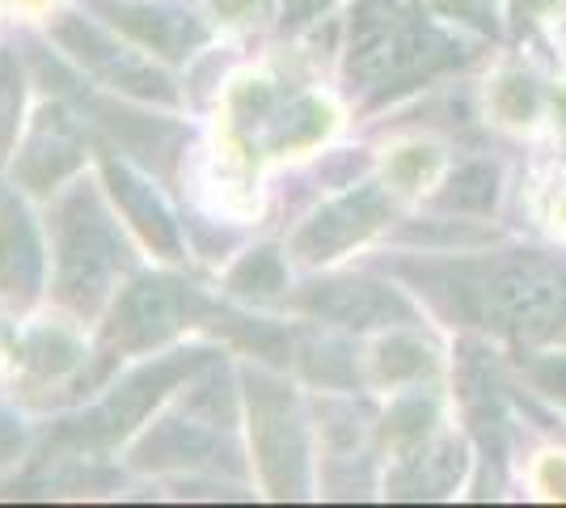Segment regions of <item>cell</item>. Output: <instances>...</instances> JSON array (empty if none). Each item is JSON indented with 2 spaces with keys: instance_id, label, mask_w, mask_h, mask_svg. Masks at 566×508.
<instances>
[{
  "instance_id": "6da1fadb",
  "label": "cell",
  "mask_w": 566,
  "mask_h": 508,
  "mask_svg": "<svg viewBox=\"0 0 566 508\" xmlns=\"http://www.w3.org/2000/svg\"><path fill=\"white\" fill-rule=\"evenodd\" d=\"M380 271L406 280L452 326L516 348L566 339V259L545 250L495 255H401Z\"/></svg>"
},
{
  "instance_id": "7a4b0ae2",
  "label": "cell",
  "mask_w": 566,
  "mask_h": 508,
  "mask_svg": "<svg viewBox=\"0 0 566 508\" xmlns=\"http://www.w3.org/2000/svg\"><path fill=\"white\" fill-rule=\"evenodd\" d=\"M470 60L461 39H452L436 18L410 0H355L347 18V94L377 111L385 102L423 90L427 81L452 73Z\"/></svg>"
},
{
  "instance_id": "3957f363",
  "label": "cell",
  "mask_w": 566,
  "mask_h": 508,
  "mask_svg": "<svg viewBox=\"0 0 566 508\" xmlns=\"http://www.w3.org/2000/svg\"><path fill=\"white\" fill-rule=\"evenodd\" d=\"M55 238V297L72 314L94 318L115 292L118 271L127 267V242L90 183H76L60 195L51 212Z\"/></svg>"
},
{
  "instance_id": "277c9868",
  "label": "cell",
  "mask_w": 566,
  "mask_h": 508,
  "mask_svg": "<svg viewBox=\"0 0 566 508\" xmlns=\"http://www.w3.org/2000/svg\"><path fill=\"white\" fill-rule=\"evenodd\" d=\"M245 403H250V433L259 454L262 479L275 496H305L308 491V440L305 415L296 394L262 369H245Z\"/></svg>"
},
{
  "instance_id": "5b68a950",
  "label": "cell",
  "mask_w": 566,
  "mask_h": 508,
  "mask_svg": "<svg viewBox=\"0 0 566 508\" xmlns=\"http://www.w3.org/2000/svg\"><path fill=\"white\" fill-rule=\"evenodd\" d=\"M216 305L169 276H136L118 292L111 322L102 326V356H132L148 352L169 335H178L187 322L212 318Z\"/></svg>"
},
{
  "instance_id": "8992f818",
  "label": "cell",
  "mask_w": 566,
  "mask_h": 508,
  "mask_svg": "<svg viewBox=\"0 0 566 508\" xmlns=\"http://www.w3.org/2000/svg\"><path fill=\"white\" fill-rule=\"evenodd\" d=\"M51 39L69 51L85 73L97 76L102 85H111L115 94L144 97V102H166V106L178 102L174 81L148 55L132 51L127 43H118L111 30H102V25L81 18V13H60L51 22Z\"/></svg>"
},
{
  "instance_id": "52a82bcc",
  "label": "cell",
  "mask_w": 566,
  "mask_h": 508,
  "mask_svg": "<svg viewBox=\"0 0 566 508\" xmlns=\"http://www.w3.org/2000/svg\"><path fill=\"white\" fill-rule=\"evenodd\" d=\"M212 364V352L203 348H187V352H169L157 364H144L132 377H123L106 403H97L85 419H76L69 428V440L76 445H115L123 436L140 424L148 407H157L166 398V390H174L178 382H187L195 373H203Z\"/></svg>"
},
{
  "instance_id": "ba28073f",
  "label": "cell",
  "mask_w": 566,
  "mask_h": 508,
  "mask_svg": "<svg viewBox=\"0 0 566 508\" xmlns=\"http://www.w3.org/2000/svg\"><path fill=\"white\" fill-rule=\"evenodd\" d=\"M296 314H308L317 322H331L343 331H373V326H415L419 310L401 289L373 280V276H334L305 284L301 292L287 297Z\"/></svg>"
},
{
  "instance_id": "9c48e42d",
  "label": "cell",
  "mask_w": 566,
  "mask_h": 508,
  "mask_svg": "<svg viewBox=\"0 0 566 508\" xmlns=\"http://www.w3.org/2000/svg\"><path fill=\"white\" fill-rule=\"evenodd\" d=\"M237 123L262 148L287 153V148L313 145L317 136H326L331 111L317 97L271 90V81H245L237 90Z\"/></svg>"
},
{
  "instance_id": "30bf717a",
  "label": "cell",
  "mask_w": 566,
  "mask_h": 508,
  "mask_svg": "<svg viewBox=\"0 0 566 508\" xmlns=\"http://www.w3.org/2000/svg\"><path fill=\"white\" fill-rule=\"evenodd\" d=\"M385 217H389V195L380 191L377 183H364V187L331 199L326 208H317L296 229L292 255L301 263H331V259H338L352 246L364 242L368 234H377L380 225H385Z\"/></svg>"
},
{
  "instance_id": "8fae6325",
  "label": "cell",
  "mask_w": 566,
  "mask_h": 508,
  "mask_svg": "<svg viewBox=\"0 0 566 508\" xmlns=\"http://www.w3.org/2000/svg\"><path fill=\"white\" fill-rule=\"evenodd\" d=\"M94 13L106 18L111 30L127 34L144 51L166 60H187L190 51L208 43V22L187 4H148V0H94Z\"/></svg>"
},
{
  "instance_id": "7c38bea8",
  "label": "cell",
  "mask_w": 566,
  "mask_h": 508,
  "mask_svg": "<svg viewBox=\"0 0 566 508\" xmlns=\"http://www.w3.org/2000/svg\"><path fill=\"white\" fill-rule=\"evenodd\" d=\"M85 162V136L64 106H43L30 127L22 157H18V178L25 191H55L69 174H76Z\"/></svg>"
},
{
  "instance_id": "4fadbf2b",
  "label": "cell",
  "mask_w": 566,
  "mask_h": 508,
  "mask_svg": "<svg viewBox=\"0 0 566 508\" xmlns=\"http://www.w3.org/2000/svg\"><path fill=\"white\" fill-rule=\"evenodd\" d=\"M43 242L39 229L25 212V204L18 199V191H0V297L4 305L25 310L39 289H43Z\"/></svg>"
},
{
  "instance_id": "5bb4252c",
  "label": "cell",
  "mask_w": 566,
  "mask_h": 508,
  "mask_svg": "<svg viewBox=\"0 0 566 508\" xmlns=\"http://www.w3.org/2000/svg\"><path fill=\"white\" fill-rule=\"evenodd\" d=\"M106 187L115 195V204L123 208V217L136 225L144 242L153 246L161 259H182V238H178V220L169 217V208L161 204V195L153 191V183L140 178L127 162H118L106 153Z\"/></svg>"
},
{
  "instance_id": "9a60e30c",
  "label": "cell",
  "mask_w": 566,
  "mask_h": 508,
  "mask_svg": "<svg viewBox=\"0 0 566 508\" xmlns=\"http://www.w3.org/2000/svg\"><path fill=\"white\" fill-rule=\"evenodd\" d=\"M220 436H216V419L199 424V419H161L148 440L136 449V466H208L216 462Z\"/></svg>"
},
{
  "instance_id": "2e32d148",
  "label": "cell",
  "mask_w": 566,
  "mask_h": 508,
  "mask_svg": "<svg viewBox=\"0 0 566 508\" xmlns=\"http://www.w3.org/2000/svg\"><path fill=\"white\" fill-rule=\"evenodd\" d=\"M373 364H377V382H385V386H410V382H419L436 369L431 348L423 339L410 335L406 326H394V335L380 339Z\"/></svg>"
},
{
  "instance_id": "e0dca14e",
  "label": "cell",
  "mask_w": 566,
  "mask_h": 508,
  "mask_svg": "<svg viewBox=\"0 0 566 508\" xmlns=\"http://www.w3.org/2000/svg\"><path fill=\"white\" fill-rule=\"evenodd\" d=\"M495 169L473 162V166L457 169L449 178V187L436 195V204L444 212H491L495 208Z\"/></svg>"
},
{
  "instance_id": "ac0fdd59",
  "label": "cell",
  "mask_w": 566,
  "mask_h": 508,
  "mask_svg": "<svg viewBox=\"0 0 566 508\" xmlns=\"http://www.w3.org/2000/svg\"><path fill=\"white\" fill-rule=\"evenodd\" d=\"M283 284H287V276H283V259L275 246L250 250V255L233 267V276H229V289L241 292V297H254V301L275 297Z\"/></svg>"
},
{
  "instance_id": "d6986e66",
  "label": "cell",
  "mask_w": 566,
  "mask_h": 508,
  "mask_svg": "<svg viewBox=\"0 0 566 508\" xmlns=\"http://www.w3.org/2000/svg\"><path fill=\"white\" fill-rule=\"evenodd\" d=\"M22 361L39 373V377H60L64 369L81 361V348L72 343L64 331H55V326H39V331H30L22 343Z\"/></svg>"
},
{
  "instance_id": "ffe728a7",
  "label": "cell",
  "mask_w": 566,
  "mask_h": 508,
  "mask_svg": "<svg viewBox=\"0 0 566 508\" xmlns=\"http://www.w3.org/2000/svg\"><path fill=\"white\" fill-rule=\"evenodd\" d=\"M301 364H305L308 382H317V386H326V390H343L355 382V361L347 356L343 343H331V339L305 343V348H301Z\"/></svg>"
},
{
  "instance_id": "44dd1931",
  "label": "cell",
  "mask_w": 566,
  "mask_h": 508,
  "mask_svg": "<svg viewBox=\"0 0 566 508\" xmlns=\"http://www.w3.org/2000/svg\"><path fill=\"white\" fill-rule=\"evenodd\" d=\"M22 69H18V55L9 48H0V157L13 148L18 141V127H22Z\"/></svg>"
},
{
  "instance_id": "7402d4cb",
  "label": "cell",
  "mask_w": 566,
  "mask_h": 508,
  "mask_svg": "<svg viewBox=\"0 0 566 508\" xmlns=\"http://www.w3.org/2000/svg\"><path fill=\"white\" fill-rule=\"evenodd\" d=\"M533 377H537V386L549 390V394L566 407V352H549V356H542V361L533 364Z\"/></svg>"
},
{
  "instance_id": "603a6c76",
  "label": "cell",
  "mask_w": 566,
  "mask_h": 508,
  "mask_svg": "<svg viewBox=\"0 0 566 508\" xmlns=\"http://www.w3.org/2000/svg\"><path fill=\"white\" fill-rule=\"evenodd\" d=\"M563 9H566V0H507L512 25H533V22H542V18L563 13Z\"/></svg>"
},
{
  "instance_id": "cb8c5ba5",
  "label": "cell",
  "mask_w": 566,
  "mask_h": 508,
  "mask_svg": "<svg viewBox=\"0 0 566 508\" xmlns=\"http://www.w3.org/2000/svg\"><path fill=\"white\" fill-rule=\"evenodd\" d=\"M25 445V424L9 407H0V462H13Z\"/></svg>"
},
{
  "instance_id": "d4e9b609",
  "label": "cell",
  "mask_w": 566,
  "mask_h": 508,
  "mask_svg": "<svg viewBox=\"0 0 566 508\" xmlns=\"http://www.w3.org/2000/svg\"><path fill=\"white\" fill-rule=\"evenodd\" d=\"M334 0H283V30H301L308 25L313 18H322L326 9H331Z\"/></svg>"
},
{
  "instance_id": "484cf974",
  "label": "cell",
  "mask_w": 566,
  "mask_h": 508,
  "mask_svg": "<svg viewBox=\"0 0 566 508\" xmlns=\"http://www.w3.org/2000/svg\"><path fill=\"white\" fill-rule=\"evenodd\" d=\"M216 9H220L229 22H245L250 13H259V0H216Z\"/></svg>"
},
{
  "instance_id": "4316f807",
  "label": "cell",
  "mask_w": 566,
  "mask_h": 508,
  "mask_svg": "<svg viewBox=\"0 0 566 508\" xmlns=\"http://www.w3.org/2000/svg\"><path fill=\"white\" fill-rule=\"evenodd\" d=\"M563 34H566V25H563Z\"/></svg>"
}]
</instances>
